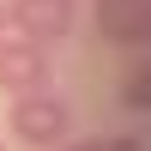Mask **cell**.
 <instances>
[{
	"mask_svg": "<svg viewBox=\"0 0 151 151\" xmlns=\"http://www.w3.org/2000/svg\"><path fill=\"white\" fill-rule=\"evenodd\" d=\"M6 30H12V24H6V0H0V36H6Z\"/></svg>",
	"mask_w": 151,
	"mask_h": 151,
	"instance_id": "8992f818",
	"label": "cell"
},
{
	"mask_svg": "<svg viewBox=\"0 0 151 151\" xmlns=\"http://www.w3.org/2000/svg\"><path fill=\"white\" fill-rule=\"evenodd\" d=\"M60 151H139L133 139H85V145H60Z\"/></svg>",
	"mask_w": 151,
	"mask_h": 151,
	"instance_id": "5b68a950",
	"label": "cell"
},
{
	"mask_svg": "<svg viewBox=\"0 0 151 151\" xmlns=\"http://www.w3.org/2000/svg\"><path fill=\"white\" fill-rule=\"evenodd\" d=\"M73 18H79V0H6V24L18 36H30V42H60V36L73 30Z\"/></svg>",
	"mask_w": 151,
	"mask_h": 151,
	"instance_id": "3957f363",
	"label": "cell"
},
{
	"mask_svg": "<svg viewBox=\"0 0 151 151\" xmlns=\"http://www.w3.org/2000/svg\"><path fill=\"white\" fill-rule=\"evenodd\" d=\"M0 91L6 97L48 91V48L30 36H0Z\"/></svg>",
	"mask_w": 151,
	"mask_h": 151,
	"instance_id": "7a4b0ae2",
	"label": "cell"
},
{
	"mask_svg": "<svg viewBox=\"0 0 151 151\" xmlns=\"http://www.w3.org/2000/svg\"><path fill=\"white\" fill-rule=\"evenodd\" d=\"M97 30L121 48L151 42V0H97Z\"/></svg>",
	"mask_w": 151,
	"mask_h": 151,
	"instance_id": "277c9868",
	"label": "cell"
},
{
	"mask_svg": "<svg viewBox=\"0 0 151 151\" xmlns=\"http://www.w3.org/2000/svg\"><path fill=\"white\" fill-rule=\"evenodd\" d=\"M67 127H73V109L60 103L55 91L12 97V139H18V145H60Z\"/></svg>",
	"mask_w": 151,
	"mask_h": 151,
	"instance_id": "6da1fadb",
	"label": "cell"
},
{
	"mask_svg": "<svg viewBox=\"0 0 151 151\" xmlns=\"http://www.w3.org/2000/svg\"><path fill=\"white\" fill-rule=\"evenodd\" d=\"M0 151H6V145H0Z\"/></svg>",
	"mask_w": 151,
	"mask_h": 151,
	"instance_id": "52a82bcc",
	"label": "cell"
}]
</instances>
